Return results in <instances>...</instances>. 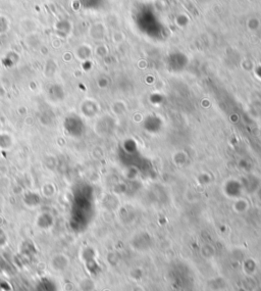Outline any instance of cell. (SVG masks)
<instances>
[{"mask_svg":"<svg viewBox=\"0 0 261 291\" xmlns=\"http://www.w3.org/2000/svg\"><path fill=\"white\" fill-rule=\"evenodd\" d=\"M81 290L83 291H93L95 290V285L90 279H85L81 282Z\"/></svg>","mask_w":261,"mask_h":291,"instance_id":"obj_1","label":"cell"},{"mask_svg":"<svg viewBox=\"0 0 261 291\" xmlns=\"http://www.w3.org/2000/svg\"><path fill=\"white\" fill-rule=\"evenodd\" d=\"M132 291H145V290H144V288H143L142 286H139V285H138V286H135Z\"/></svg>","mask_w":261,"mask_h":291,"instance_id":"obj_2","label":"cell"}]
</instances>
